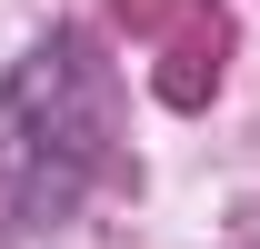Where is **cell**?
Returning a JSON list of instances; mask_svg holds the SVG:
<instances>
[{
	"instance_id": "cell-1",
	"label": "cell",
	"mask_w": 260,
	"mask_h": 249,
	"mask_svg": "<svg viewBox=\"0 0 260 249\" xmlns=\"http://www.w3.org/2000/svg\"><path fill=\"white\" fill-rule=\"evenodd\" d=\"M120 159V70L80 30L30 40V60L0 80V219L60 229Z\"/></svg>"
}]
</instances>
